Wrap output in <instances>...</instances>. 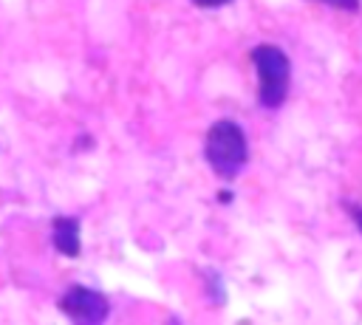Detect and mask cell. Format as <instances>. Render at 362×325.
I'll return each mask as SVG.
<instances>
[{"label": "cell", "mask_w": 362, "mask_h": 325, "mask_svg": "<svg viewBox=\"0 0 362 325\" xmlns=\"http://www.w3.org/2000/svg\"><path fill=\"white\" fill-rule=\"evenodd\" d=\"M320 3H328V6L342 8V11H359L362 8V0H320Z\"/></svg>", "instance_id": "cell-5"}, {"label": "cell", "mask_w": 362, "mask_h": 325, "mask_svg": "<svg viewBox=\"0 0 362 325\" xmlns=\"http://www.w3.org/2000/svg\"><path fill=\"white\" fill-rule=\"evenodd\" d=\"M249 59L257 71V102L269 110L280 107L288 96V82H291V62L286 51L263 42L249 51Z\"/></svg>", "instance_id": "cell-2"}, {"label": "cell", "mask_w": 362, "mask_h": 325, "mask_svg": "<svg viewBox=\"0 0 362 325\" xmlns=\"http://www.w3.org/2000/svg\"><path fill=\"white\" fill-rule=\"evenodd\" d=\"M345 209H348V215L356 220V226H359V232H362V206H356V203H345Z\"/></svg>", "instance_id": "cell-7"}, {"label": "cell", "mask_w": 362, "mask_h": 325, "mask_svg": "<svg viewBox=\"0 0 362 325\" xmlns=\"http://www.w3.org/2000/svg\"><path fill=\"white\" fill-rule=\"evenodd\" d=\"M204 158L212 167V172L223 181L238 178V172L249 161V138L243 127L232 119H218L206 130L204 138Z\"/></svg>", "instance_id": "cell-1"}, {"label": "cell", "mask_w": 362, "mask_h": 325, "mask_svg": "<svg viewBox=\"0 0 362 325\" xmlns=\"http://www.w3.org/2000/svg\"><path fill=\"white\" fill-rule=\"evenodd\" d=\"M51 243L59 254L65 257H79L82 252V229H79V218L74 215H57L51 220Z\"/></svg>", "instance_id": "cell-4"}, {"label": "cell", "mask_w": 362, "mask_h": 325, "mask_svg": "<svg viewBox=\"0 0 362 325\" xmlns=\"http://www.w3.org/2000/svg\"><path fill=\"white\" fill-rule=\"evenodd\" d=\"M189 3L198 6V8H221V6H226L232 0H189Z\"/></svg>", "instance_id": "cell-6"}, {"label": "cell", "mask_w": 362, "mask_h": 325, "mask_svg": "<svg viewBox=\"0 0 362 325\" xmlns=\"http://www.w3.org/2000/svg\"><path fill=\"white\" fill-rule=\"evenodd\" d=\"M57 308L68 319L82 322V325H102L110 317V300L102 291L88 288V285H71L65 294H59Z\"/></svg>", "instance_id": "cell-3"}]
</instances>
